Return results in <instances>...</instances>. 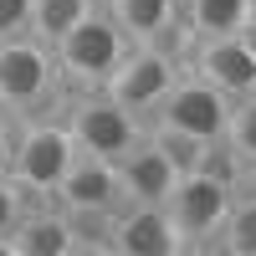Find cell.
<instances>
[{
  "mask_svg": "<svg viewBox=\"0 0 256 256\" xmlns=\"http://www.w3.org/2000/svg\"><path fill=\"white\" fill-rule=\"evenodd\" d=\"M236 36H241V41H246V46H251V56H256V20H246V26H241V31H236Z\"/></svg>",
  "mask_w": 256,
  "mask_h": 256,
  "instance_id": "cell-23",
  "label": "cell"
},
{
  "mask_svg": "<svg viewBox=\"0 0 256 256\" xmlns=\"http://www.w3.org/2000/svg\"><path fill=\"white\" fill-rule=\"evenodd\" d=\"M56 205H98V210H123V180H118V164L113 159H98V154H82L67 180L56 190Z\"/></svg>",
  "mask_w": 256,
  "mask_h": 256,
  "instance_id": "cell-11",
  "label": "cell"
},
{
  "mask_svg": "<svg viewBox=\"0 0 256 256\" xmlns=\"http://www.w3.org/2000/svg\"><path fill=\"white\" fill-rule=\"evenodd\" d=\"M184 236L164 205H123L113 226V256H180Z\"/></svg>",
  "mask_w": 256,
  "mask_h": 256,
  "instance_id": "cell-9",
  "label": "cell"
},
{
  "mask_svg": "<svg viewBox=\"0 0 256 256\" xmlns=\"http://www.w3.org/2000/svg\"><path fill=\"white\" fill-rule=\"evenodd\" d=\"M216 251H226V256H256V195H236V205H230V216L220 226Z\"/></svg>",
  "mask_w": 256,
  "mask_h": 256,
  "instance_id": "cell-18",
  "label": "cell"
},
{
  "mask_svg": "<svg viewBox=\"0 0 256 256\" xmlns=\"http://www.w3.org/2000/svg\"><path fill=\"white\" fill-rule=\"evenodd\" d=\"M184 20H190V31H195V41H205V36H236L246 26V0H190Z\"/></svg>",
  "mask_w": 256,
  "mask_h": 256,
  "instance_id": "cell-16",
  "label": "cell"
},
{
  "mask_svg": "<svg viewBox=\"0 0 256 256\" xmlns=\"http://www.w3.org/2000/svg\"><path fill=\"white\" fill-rule=\"evenodd\" d=\"M184 77V62L180 56H169V52H159V46H134L123 62H118V72L108 77V98H118L128 113H138V118H154L159 113V102L174 92V82Z\"/></svg>",
  "mask_w": 256,
  "mask_h": 256,
  "instance_id": "cell-6",
  "label": "cell"
},
{
  "mask_svg": "<svg viewBox=\"0 0 256 256\" xmlns=\"http://www.w3.org/2000/svg\"><path fill=\"white\" fill-rule=\"evenodd\" d=\"M226 138H230V148L241 154V164H246V169H256V92H251V98H241L236 108H230Z\"/></svg>",
  "mask_w": 256,
  "mask_h": 256,
  "instance_id": "cell-19",
  "label": "cell"
},
{
  "mask_svg": "<svg viewBox=\"0 0 256 256\" xmlns=\"http://www.w3.org/2000/svg\"><path fill=\"white\" fill-rule=\"evenodd\" d=\"M148 144H154L180 174H195V169L205 164V148H210V138H195V134L169 128V123H148Z\"/></svg>",
  "mask_w": 256,
  "mask_h": 256,
  "instance_id": "cell-17",
  "label": "cell"
},
{
  "mask_svg": "<svg viewBox=\"0 0 256 256\" xmlns=\"http://www.w3.org/2000/svg\"><path fill=\"white\" fill-rule=\"evenodd\" d=\"M102 6L113 10V20L134 36V46H144V41H154L159 31H169L180 20V0H102Z\"/></svg>",
  "mask_w": 256,
  "mask_h": 256,
  "instance_id": "cell-13",
  "label": "cell"
},
{
  "mask_svg": "<svg viewBox=\"0 0 256 256\" xmlns=\"http://www.w3.org/2000/svg\"><path fill=\"white\" fill-rule=\"evenodd\" d=\"M230 102L220 88H210L205 77H195L184 67V77L174 82V92L159 102V113L148 123H169V128H184V134L195 138H226V123H230Z\"/></svg>",
  "mask_w": 256,
  "mask_h": 256,
  "instance_id": "cell-7",
  "label": "cell"
},
{
  "mask_svg": "<svg viewBox=\"0 0 256 256\" xmlns=\"http://www.w3.org/2000/svg\"><path fill=\"white\" fill-rule=\"evenodd\" d=\"M72 226V256H102L113 251V226L118 210H98V205H62Z\"/></svg>",
  "mask_w": 256,
  "mask_h": 256,
  "instance_id": "cell-14",
  "label": "cell"
},
{
  "mask_svg": "<svg viewBox=\"0 0 256 256\" xmlns=\"http://www.w3.org/2000/svg\"><path fill=\"white\" fill-rule=\"evenodd\" d=\"M10 256H72V226L67 210H26L20 226L10 230Z\"/></svg>",
  "mask_w": 256,
  "mask_h": 256,
  "instance_id": "cell-12",
  "label": "cell"
},
{
  "mask_svg": "<svg viewBox=\"0 0 256 256\" xmlns=\"http://www.w3.org/2000/svg\"><path fill=\"white\" fill-rule=\"evenodd\" d=\"M82 159L77 134L67 113L52 118V113H31V118H16V164H10V180L26 190L31 200H56L67 169Z\"/></svg>",
  "mask_w": 256,
  "mask_h": 256,
  "instance_id": "cell-1",
  "label": "cell"
},
{
  "mask_svg": "<svg viewBox=\"0 0 256 256\" xmlns=\"http://www.w3.org/2000/svg\"><path fill=\"white\" fill-rule=\"evenodd\" d=\"M98 6H102V0H36V6H31V36L46 41V46H56V41L67 31H77Z\"/></svg>",
  "mask_w": 256,
  "mask_h": 256,
  "instance_id": "cell-15",
  "label": "cell"
},
{
  "mask_svg": "<svg viewBox=\"0 0 256 256\" xmlns=\"http://www.w3.org/2000/svg\"><path fill=\"white\" fill-rule=\"evenodd\" d=\"M180 6H190V0H180Z\"/></svg>",
  "mask_w": 256,
  "mask_h": 256,
  "instance_id": "cell-25",
  "label": "cell"
},
{
  "mask_svg": "<svg viewBox=\"0 0 256 256\" xmlns=\"http://www.w3.org/2000/svg\"><path fill=\"white\" fill-rule=\"evenodd\" d=\"M52 52H56L62 88L77 98V92H102V88H108V77L118 72V62L134 52V36H128L118 20H113L108 6H98L77 31L62 36Z\"/></svg>",
  "mask_w": 256,
  "mask_h": 256,
  "instance_id": "cell-2",
  "label": "cell"
},
{
  "mask_svg": "<svg viewBox=\"0 0 256 256\" xmlns=\"http://www.w3.org/2000/svg\"><path fill=\"white\" fill-rule=\"evenodd\" d=\"M31 6L36 0H0V41L6 36H31Z\"/></svg>",
  "mask_w": 256,
  "mask_h": 256,
  "instance_id": "cell-21",
  "label": "cell"
},
{
  "mask_svg": "<svg viewBox=\"0 0 256 256\" xmlns=\"http://www.w3.org/2000/svg\"><path fill=\"white\" fill-rule=\"evenodd\" d=\"M26 210H31V195L16 180H0V256H10V230L20 226Z\"/></svg>",
  "mask_w": 256,
  "mask_h": 256,
  "instance_id": "cell-20",
  "label": "cell"
},
{
  "mask_svg": "<svg viewBox=\"0 0 256 256\" xmlns=\"http://www.w3.org/2000/svg\"><path fill=\"white\" fill-rule=\"evenodd\" d=\"M246 20H256V0H246Z\"/></svg>",
  "mask_w": 256,
  "mask_h": 256,
  "instance_id": "cell-24",
  "label": "cell"
},
{
  "mask_svg": "<svg viewBox=\"0 0 256 256\" xmlns=\"http://www.w3.org/2000/svg\"><path fill=\"white\" fill-rule=\"evenodd\" d=\"M230 205H236V184L210 174V169L180 174V184L169 190V200H164L169 220H174L180 236H184V251H216Z\"/></svg>",
  "mask_w": 256,
  "mask_h": 256,
  "instance_id": "cell-4",
  "label": "cell"
},
{
  "mask_svg": "<svg viewBox=\"0 0 256 256\" xmlns=\"http://www.w3.org/2000/svg\"><path fill=\"white\" fill-rule=\"evenodd\" d=\"M67 92L56 72V52L36 36H6L0 41V113L31 118Z\"/></svg>",
  "mask_w": 256,
  "mask_h": 256,
  "instance_id": "cell-3",
  "label": "cell"
},
{
  "mask_svg": "<svg viewBox=\"0 0 256 256\" xmlns=\"http://www.w3.org/2000/svg\"><path fill=\"white\" fill-rule=\"evenodd\" d=\"M184 67L195 77H205L210 88H220L230 102L256 92V56H251V46L241 36H205V41H195L190 56H184Z\"/></svg>",
  "mask_w": 256,
  "mask_h": 256,
  "instance_id": "cell-8",
  "label": "cell"
},
{
  "mask_svg": "<svg viewBox=\"0 0 256 256\" xmlns=\"http://www.w3.org/2000/svg\"><path fill=\"white\" fill-rule=\"evenodd\" d=\"M67 123H72L82 154H98V159H113V164L148 138V118L128 113L108 92H77L67 102Z\"/></svg>",
  "mask_w": 256,
  "mask_h": 256,
  "instance_id": "cell-5",
  "label": "cell"
},
{
  "mask_svg": "<svg viewBox=\"0 0 256 256\" xmlns=\"http://www.w3.org/2000/svg\"><path fill=\"white\" fill-rule=\"evenodd\" d=\"M118 180H123V200H128V205H164L169 190L180 184V169L144 138L134 154L118 159Z\"/></svg>",
  "mask_w": 256,
  "mask_h": 256,
  "instance_id": "cell-10",
  "label": "cell"
},
{
  "mask_svg": "<svg viewBox=\"0 0 256 256\" xmlns=\"http://www.w3.org/2000/svg\"><path fill=\"white\" fill-rule=\"evenodd\" d=\"M10 164H16V118L6 113L0 118V180H10Z\"/></svg>",
  "mask_w": 256,
  "mask_h": 256,
  "instance_id": "cell-22",
  "label": "cell"
}]
</instances>
